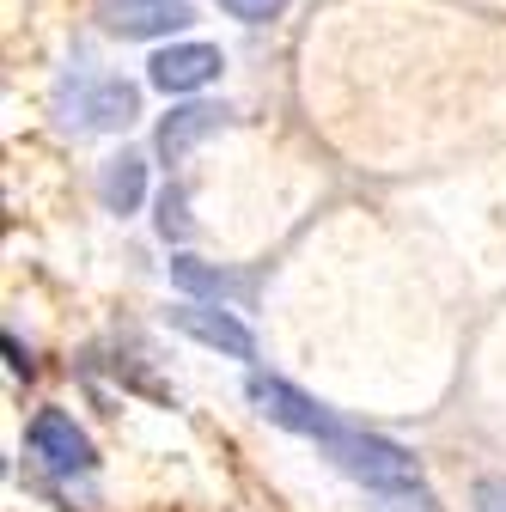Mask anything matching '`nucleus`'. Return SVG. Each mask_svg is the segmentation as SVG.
I'll list each match as a JSON object with an SVG mask.
<instances>
[{"label":"nucleus","instance_id":"obj_9","mask_svg":"<svg viewBox=\"0 0 506 512\" xmlns=\"http://www.w3.org/2000/svg\"><path fill=\"white\" fill-rule=\"evenodd\" d=\"M98 202H104L110 214H135V208L147 202V159H141V153L104 159V171H98Z\"/></svg>","mask_w":506,"mask_h":512},{"label":"nucleus","instance_id":"obj_2","mask_svg":"<svg viewBox=\"0 0 506 512\" xmlns=\"http://www.w3.org/2000/svg\"><path fill=\"white\" fill-rule=\"evenodd\" d=\"M25 439H31V458H37L49 476H86V470H92V439L74 427V415L37 409L31 427H25Z\"/></svg>","mask_w":506,"mask_h":512},{"label":"nucleus","instance_id":"obj_1","mask_svg":"<svg viewBox=\"0 0 506 512\" xmlns=\"http://www.w3.org/2000/svg\"><path fill=\"white\" fill-rule=\"evenodd\" d=\"M318 445H324V458L342 476H354L366 494H378L385 506H397V512H433V494H427V482H421V470H415V458L403 452V445L378 439V433H360V427H342V421Z\"/></svg>","mask_w":506,"mask_h":512},{"label":"nucleus","instance_id":"obj_11","mask_svg":"<svg viewBox=\"0 0 506 512\" xmlns=\"http://www.w3.org/2000/svg\"><path fill=\"white\" fill-rule=\"evenodd\" d=\"M281 7H287V0H220V13H232V19H244V25H269Z\"/></svg>","mask_w":506,"mask_h":512},{"label":"nucleus","instance_id":"obj_8","mask_svg":"<svg viewBox=\"0 0 506 512\" xmlns=\"http://www.w3.org/2000/svg\"><path fill=\"white\" fill-rule=\"evenodd\" d=\"M232 122V110L226 104H183V110H171L165 122H159V159H183L196 141H208V135H220V128Z\"/></svg>","mask_w":506,"mask_h":512},{"label":"nucleus","instance_id":"obj_7","mask_svg":"<svg viewBox=\"0 0 506 512\" xmlns=\"http://www.w3.org/2000/svg\"><path fill=\"white\" fill-rule=\"evenodd\" d=\"M135 116H141V92L129 80H92L74 98V116L68 122H80V128H129Z\"/></svg>","mask_w":506,"mask_h":512},{"label":"nucleus","instance_id":"obj_10","mask_svg":"<svg viewBox=\"0 0 506 512\" xmlns=\"http://www.w3.org/2000/svg\"><path fill=\"white\" fill-rule=\"evenodd\" d=\"M171 281H177L189 299H226V293H238V281H232L226 269H208L202 256H171Z\"/></svg>","mask_w":506,"mask_h":512},{"label":"nucleus","instance_id":"obj_6","mask_svg":"<svg viewBox=\"0 0 506 512\" xmlns=\"http://www.w3.org/2000/svg\"><path fill=\"white\" fill-rule=\"evenodd\" d=\"M104 31L110 37H177L189 19V0H104Z\"/></svg>","mask_w":506,"mask_h":512},{"label":"nucleus","instance_id":"obj_12","mask_svg":"<svg viewBox=\"0 0 506 512\" xmlns=\"http://www.w3.org/2000/svg\"><path fill=\"white\" fill-rule=\"evenodd\" d=\"M159 232H165V238H183V232H189V220H183V196H177V189H165V202H159Z\"/></svg>","mask_w":506,"mask_h":512},{"label":"nucleus","instance_id":"obj_3","mask_svg":"<svg viewBox=\"0 0 506 512\" xmlns=\"http://www.w3.org/2000/svg\"><path fill=\"white\" fill-rule=\"evenodd\" d=\"M244 397L257 403V415H269L275 427H287V433H305V439H324V433L336 427V415H330L324 403H311L305 391H293L287 378H263V372H250Z\"/></svg>","mask_w":506,"mask_h":512},{"label":"nucleus","instance_id":"obj_13","mask_svg":"<svg viewBox=\"0 0 506 512\" xmlns=\"http://www.w3.org/2000/svg\"><path fill=\"white\" fill-rule=\"evenodd\" d=\"M7 366H13L19 378H31V354L19 348V336H13V330H7Z\"/></svg>","mask_w":506,"mask_h":512},{"label":"nucleus","instance_id":"obj_5","mask_svg":"<svg viewBox=\"0 0 506 512\" xmlns=\"http://www.w3.org/2000/svg\"><path fill=\"white\" fill-rule=\"evenodd\" d=\"M220 68H226V55L214 43H171L147 61V80L177 98V92H202L208 80H220Z\"/></svg>","mask_w":506,"mask_h":512},{"label":"nucleus","instance_id":"obj_4","mask_svg":"<svg viewBox=\"0 0 506 512\" xmlns=\"http://www.w3.org/2000/svg\"><path fill=\"white\" fill-rule=\"evenodd\" d=\"M171 330H183L189 342H202V348H214V354H226V360H257V336H250L232 311H220V305L183 299V305L171 311Z\"/></svg>","mask_w":506,"mask_h":512}]
</instances>
